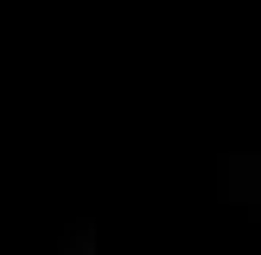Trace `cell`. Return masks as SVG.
<instances>
[{
	"label": "cell",
	"instance_id": "1",
	"mask_svg": "<svg viewBox=\"0 0 261 255\" xmlns=\"http://www.w3.org/2000/svg\"><path fill=\"white\" fill-rule=\"evenodd\" d=\"M211 172H217V185H211L217 204H229L249 223H261V153H217Z\"/></svg>",
	"mask_w": 261,
	"mask_h": 255
},
{
	"label": "cell",
	"instance_id": "2",
	"mask_svg": "<svg viewBox=\"0 0 261 255\" xmlns=\"http://www.w3.org/2000/svg\"><path fill=\"white\" fill-rule=\"evenodd\" d=\"M51 255H102V223L96 217H70V223L51 236Z\"/></svg>",
	"mask_w": 261,
	"mask_h": 255
}]
</instances>
